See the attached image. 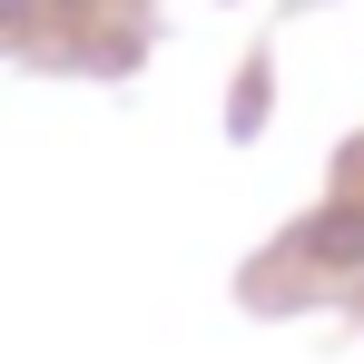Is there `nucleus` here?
Instances as JSON below:
<instances>
[{"label": "nucleus", "instance_id": "nucleus-1", "mask_svg": "<svg viewBox=\"0 0 364 364\" xmlns=\"http://www.w3.org/2000/svg\"><path fill=\"white\" fill-rule=\"evenodd\" d=\"M0 10H30V0H0Z\"/></svg>", "mask_w": 364, "mask_h": 364}]
</instances>
